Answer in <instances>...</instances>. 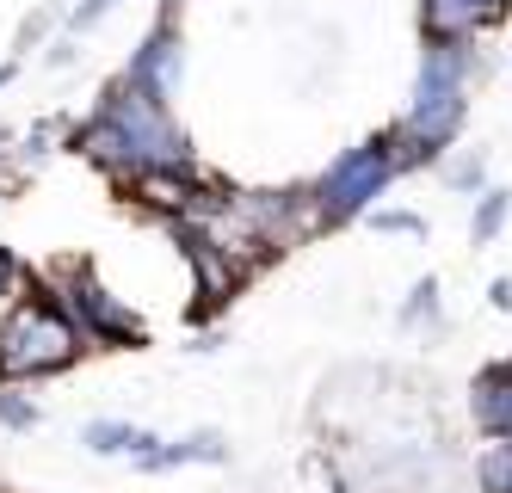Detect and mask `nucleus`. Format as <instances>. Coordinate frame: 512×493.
Returning a JSON list of instances; mask_svg holds the SVG:
<instances>
[{"label": "nucleus", "instance_id": "obj_1", "mask_svg": "<svg viewBox=\"0 0 512 493\" xmlns=\"http://www.w3.org/2000/svg\"><path fill=\"white\" fill-rule=\"evenodd\" d=\"M75 327L50 309H25L7 333H0V370L7 376H44V370H62L75 358Z\"/></svg>", "mask_w": 512, "mask_h": 493}, {"label": "nucleus", "instance_id": "obj_3", "mask_svg": "<svg viewBox=\"0 0 512 493\" xmlns=\"http://www.w3.org/2000/svg\"><path fill=\"white\" fill-rule=\"evenodd\" d=\"M500 216H506V198H500V192H494V198H488V210H482V235H488V229H494V222H500Z\"/></svg>", "mask_w": 512, "mask_h": 493}, {"label": "nucleus", "instance_id": "obj_2", "mask_svg": "<svg viewBox=\"0 0 512 493\" xmlns=\"http://www.w3.org/2000/svg\"><path fill=\"white\" fill-rule=\"evenodd\" d=\"M488 13H500V0H438V7H432V25H438V31H463V25L488 19Z\"/></svg>", "mask_w": 512, "mask_h": 493}]
</instances>
